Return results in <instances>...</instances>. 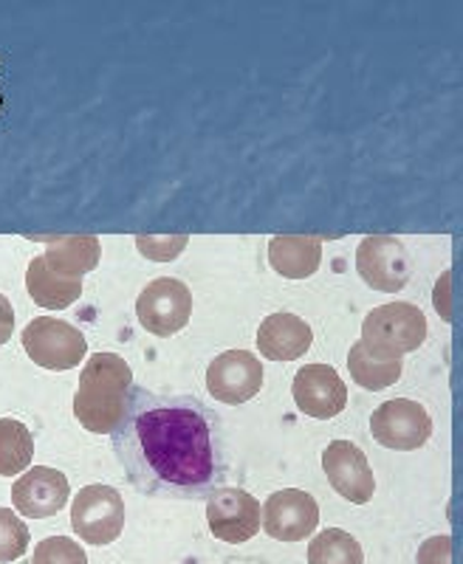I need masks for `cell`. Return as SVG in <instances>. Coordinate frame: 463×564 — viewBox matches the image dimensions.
Here are the masks:
<instances>
[{"label": "cell", "instance_id": "6da1fadb", "mask_svg": "<svg viewBox=\"0 0 463 564\" xmlns=\"http://www.w3.org/2000/svg\"><path fill=\"white\" fill-rule=\"evenodd\" d=\"M128 412L114 432L116 449L133 475L168 488H204L215 477L213 426L195 401H155L130 387Z\"/></svg>", "mask_w": 463, "mask_h": 564}, {"label": "cell", "instance_id": "7a4b0ae2", "mask_svg": "<svg viewBox=\"0 0 463 564\" xmlns=\"http://www.w3.org/2000/svg\"><path fill=\"white\" fill-rule=\"evenodd\" d=\"M133 387V370L116 352H94L79 372L74 395V415L83 430L94 435H114L128 412V392Z\"/></svg>", "mask_w": 463, "mask_h": 564}, {"label": "cell", "instance_id": "3957f363", "mask_svg": "<svg viewBox=\"0 0 463 564\" xmlns=\"http://www.w3.org/2000/svg\"><path fill=\"white\" fill-rule=\"evenodd\" d=\"M424 339L427 316L412 302H387L362 322V345L387 359H401L407 352L419 350Z\"/></svg>", "mask_w": 463, "mask_h": 564}, {"label": "cell", "instance_id": "277c9868", "mask_svg": "<svg viewBox=\"0 0 463 564\" xmlns=\"http://www.w3.org/2000/svg\"><path fill=\"white\" fill-rule=\"evenodd\" d=\"M20 341L34 365L52 372L74 370L88 356V339L83 330L57 316H37L29 322Z\"/></svg>", "mask_w": 463, "mask_h": 564}, {"label": "cell", "instance_id": "5b68a950", "mask_svg": "<svg viewBox=\"0 0 463 564\" xmlns=\"http://www.w3.org/2000/svg\"><path fill=\"white\" fill-rule=\"evenodd\" d=\"M72 528L88 545H114L125 531V500L114 486L79 488L72 502Z\"/></svg>", "mask_w": 463, "mask_h": 564}, {"label": "cell", "instance_id": "8992f818", "mask_svg": "<svg viewBox=\"0 0 463 564\" xmlns=\"http://www.w3.org/2000/svg\"><path fill=\"white\" fill-rule=\"evenodd\" d=\"M139 325L153 336H175L190 325L193 316V291L187 282L173 276H159L136 300Z\"/></svg>", "mask_w": 463, "mask_h": 564}, {"label": "cell", "instance_id": "52a82bcc", "mask_svg": "<svg viewBox=\"0 0 463 564\" xmlns=\"http://www.w3.org/2000/svg\"><path fill=\"white\" fill-rule=\"evenodd\" d=\"M370 435L392 452L421 449L432 437V417L419 401L392 398V401L376 406L370 415Z\"/></svg>", "mask_w": 463, "mask_h": 564}, {"label": "cell", "instance_id": "ba28073f", "mask_svg": "<svg viewBox=\"0 0 463 564\" xmlns=\"http://www.w3.org/2000/svg\"><path fill=\"white\" fill-rule=\"evenodd\" d=\"M206 390L220 404H246L263 390V361L249 350L220 352L206 367Z\"/></svg>", "mask_w": 463, "mask_h": 564}, {"label": "cell", "instance_id": "9c48e42d", "mask_svg": "<svg viewBox=\"0 0 463 564\" xmlns=\"http://www.w3.org/2000/svg\"><path fill=\"white\" fill-rule=\"evenodd\" d=\"M356 271L374 291L399 294L410 282L412 263L401 240L387 238V235H370L356 249Z\"/></svg>", "mask_w": 463, "mask_h": 564}, {"label": "cell", "instance_id": "30bf717a", "mask_svg": "<svg viewBox=\"0 0 463 564\" xmlns=\"http://www.w3.org/2000/svg\"><path fill=\"white\" fill-rule=\"evenodd\" d=\"M322 471L329 475L331 488L351 506H367L376 494L374 468L365 452L351 441H331L322 452Z\"/></svg>", "mask_w": 463, "mask_h": 564}, {"label": "cell", "instance_id": "8fae6325", "mask_svg": "<svg viewBox=\"0 0 463 564\" xmlns=\"http://www.w3.org/2000/svg\"><path fill=\"white\" fill-rule=\"evenodd\" d=\"M206 525L226 545H244L260 533V502L244 488H218L206 502Z\"/></svg>", "mask_w": 463, "mask_h": 564}, {"label": "cell", "instance_id": "7c38bea8", "mask_svg": "<svg viewBox=\"0 0 463 564\" xmlns=\"http://www.w3.org/2000/svg\"><path fill=\"white\" fill-rule=\"evenodd\" d=\"M260 525L277 542H303L320 525V506L303 488H283L266 500Z\"/></svg>", "mask_w": 463, "mask_h": 564}, {"label": "cell", "instance_id": "4fadbf2b", "mask_svg": "<svg viewBox=\"0 0 463 564\" xmlns=\"http://www.w3.org/2000/svg\"><path fill=\"white\" fill-rule=\"evenodd\" d=\"M72 500V486L63 471L52 466L26 468L12 486L14 511L26 520H49Z\"/></svg>", "mask_w": 463, "mask_h": 564}, {"label": "cell", "instance_id": "5bb4252c", "mask_svg": "<svg viewBox=\"0 0 463 564\" xmlns=\"http://www.w3.org/2000/svg\"><path fill=\"white\" fill-rule=\"evenodd\" d=\"M291 395L300 412L316 421H331L347 406V387L331 365H305L297 370Z\"/></svg>", "mask_w": 463, "mask_h": 564}, {"label": "cell", "instance_id": "9a60e30c", "mask_svg": "<svg viewBox=\"0 0 463 564\" xmlns=\"http://www.w3.org/2000/svg\"><path fill=\"white\" fill-rule=\"evenodd\" d=\"M255 341L269 361H297L314 345V330L297 314H271L260 322Z\"/></svg>", "mask_w": 463, "mask_h": 564}, {"label": "cell", "instance_id": "2e32d148", "mask_svg": "<svg viewBox=\"0 0 463 564\" xmlns=\"http://www.w3.org/2000/svg\"><path fill=\"white\" fill-rule=\"evenodd\" d=\"M322 263V240L311 235H277L269 240V265L286 280H309Z\"/></svg>", "mask_w": 463, "mask_h": 564}, {"label": "cell", "instance_id": "e0dca14e", "mask_svg": "<svg viewBox=\"0 0 463 564\" xmlns=\"http://www.w3.org/2000/svg\"><path fill=\"white\" fill-rule=\"evenodd\" d=\"M26 291L34 305L45 311H65L83 296V280L65 276L45 263L43 254L34 257L26 271Z\"/></svg>", "mask_w": 463, "mask_h": 564}, {"label": "cell", "instance_id": "ac0fdd59", "mask_svg": "<svg viewBox=\"0 0 463 564\" xmlns=\"http://www.w3.org/2000/svg\"><path fill=\"white\" fill-rule=\"evenodd\" d=\"M99 254H103V246L94 235H68V238L49 240L43 260L60 274L83 280V274L99 265Z\"/></svg>", "mask_w": 463, "mask_h": 564}, {"label": "cell", "instance_id": "d6986e66", "mask_svg": "<svg viewBox=\"0 0 463 564\" xmlns=\"http://www.w3.org/2000/svg\"><path fill=\"white\" fill-rule=\"evenodd\" d=\"M347 370H351L354 384H359L362 390L379 392V390H387V387H392L401 379L405 361L387 359V356L367 350L362 341H356V345L351 347V352H347Z\"/></svg>", "mask_w": 463, "mask_h": 564}, {"label": "cell", "instance_id": "ffe728a7", "mask_svg": "<svg viewBox=\"0 0 463 564\" xmlns=\"http://www.w3.org/2000/svg\"><path fill=\"white\" fill-rule=\"evenodd\" d=\"M34 437L18 417H0V477L23 475L32 466Z\"/></svg>", "mask_w": 463, "mask_h": 564}, {"label": "cell", "instance_id": "44dd1931", "mask_svg": "<svg viewBox=\"0 0 463 564\" xmlns=\"http://www.w3.org/2000/svg\"><path fill=\"white\" fill-rule=\"evenodd\" d=\"M309 564H365V553L356 536L342 528H329L311 539Z\"/></svg>", "mask_w": 463, "mask_h": 564}, {"label": "cell", "instance_id": "7402d4cb", "mask_svg": "<svg viewBox=\"0 0 463 564\" xmlns=\"http://www.w3.org/2000/svg\"><path fill=\"white\" fill-rule=\"evenodd\" d=\"M32 533L12 508L0 506V564L18 562L29 551Z\"/></svg>", "mask_w": 463, "mask_h": 564}, {"label": "cell", "instance_id": "603a6c76", "mask_svg": "<svg viewBox=\"0 0 463 564\" xmlns=\"http://www.w3.org/2000/svg\"><path fill=\"white\" fill-rule=\"evenodd\" d=\"M32 564H88V553L68 536H45L34 547Z\"/></svg>", "mask_w": 463, "mask_h": 564}, {"label": "cell", "instance_id": "cb8c5ba5", "mask_svg": "<svg viewBox=\"0 0 463 564\" xmlns=\"http://www.w3.org/2000/svg\"><path fill=\"white\" fill-rule=\"evenodd\" d=\"M190 238L187 235H179V238H155V235H139L136 238V246H139V251H142L148 260H159V263H168V260H175V257L181 254V251L187 249Z\"/></svg>", "mask_w": 463, "mask_h": 564}, {"label": "cell", "instance_id": "d4e9b609", "mask_svg": "<svg viewBox=\"0 0 463 564\" xmlns=\"http://www.w3.org/2000/svg\"><path fill=\"white\" fill-rule=\"evenodd\" d=\"M419 564H452V539L446 536H430L424 545L419 547Z\"/></svg>", "mask_w": 463, "mask_h": 564}, {"label": "cell", "instance_id": "484cf974", "mask_svg": "<svg viewBox=\"0 0 463 564\" xmlns=\"http://www.w3.org/2000/svg\"><path fill=\"white\" fill-rule=\"evenodd\" d=\"M14 334V308L7 296L0 294V347L7 345Z\"/></svg>", "mask_w": 463, "mask_h": 564}, {"label": "cell", "instance_id": "4316f807", "mask_svg": "<svg viewBox=\"0 0 463 564\" xmlns=\"http://www.w3.org/2000/svg\"><path fill=\"white\" fill-rule=\"evenodd\" d=\"M446 294H450V274H444V280H438L435 285V311L444 316V322L452 319V311L446 305Z\"/></svg>", "mask_w": 463, "mask_h": 564}]
</instances>
